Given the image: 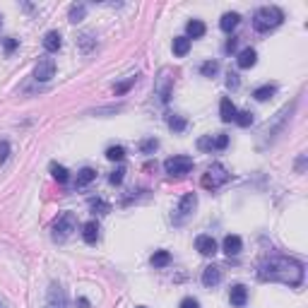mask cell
Listing matches in <instances>:
<instances>
[{"label": "cell", "instance_id": "1", "mask_svg": "<svg viewBox=\"0 0 308 308\" xmlns=\"http://www.w3.org/2000/svg\"><path fill=\"white\" fill-rule=\"evenodd\" d=\"M306 268L287 255H270L258 265V279L260 282H282L287 287H301L303 284Z\"/></svg>", "mask_w": 308, "mask_h": 308}, {"label": "cell", "instance_id": "2", "mask_svg": "<svg viewBox=\"0 0 308 308\" xmlns=\"http://www.w3.org/2000/svg\"><path fill=\"white\" fill-rule=\"evenodd\" d=\"M282 22H284V12L279 10L277 5H262V8H258L255 15H253V29L260 31V34H265V31L279 27Z\"/></svg>", "mask_w": 308, "mask_h": 308}, {"label": "cell", "instance_id": "3", "mask_svg": "<svg viewBox=\"0 0 308 308\" xmlns=\"http://www.w3.org/2000/svg\"><path fill=\"white\" fill-rule=\"evenodd\" d=\"M231 181V173L227 171V166L224 164H212L205 173H202V188L205 190H217V188H222L224 183H229Z\"/></svg>", "mask_w": 308, "mask_h": 308}, {"label": "cell", "instance_id": "4", "mask_svg": "<svg viewBox=\"0 0 308 308\" xmlns=\"http://www.w3.org/2000/svg\"><path fill=\"white\" fill-rule=\"evenodd\" d=\"M171 92H173V68L164 65L154 77V94L159 97L161 104H166L171 99Z\"/></svg>", "mask_w": 308, "mask_h": 308}, {"label": "cell", "instance_id": "5", "mask_svg": "<svg viewBox=\"0 0 308 308\" xmlns=\"http://www.w3.org/2000/svg\"><path fill=\"white\" fill-rule=\"evenodd\" d=\"M75 227H77L75 214H72V212H63V214L53 222V241H56V243H63V241L75 231Z\"/></svg>", "mask_w": 308, "mask_h": 308}, {"label": "cell", "instance_id": "6", "mask_svg": "<svg viewBox=\"0 0 308 308\" xmlns=\"http://www.w3.org/2000/svg\"><path fill=\"white\" fill-rule=\"evenodd\" d=\"M193 169V159L190 157H171L164 161V171L169 173L171 179H183L186 173H190Z\"/></svg>", "mask_w": 308, "mask_h": 308}, {"label": "cell", "instance_id": "7", "mask_svg": "<svg viewBox=\"0 0 308 308\" xmlns=\"http://www.w3.org/2000/svg\"><path fill=\"white\" fill-rule=\"evenodd\" d=\"M229 145V135H224V133H219V135H205V138L198 140V149H202V152H212V149H227Z\"/></svg>", "mask_w": 308, "mask_h": 308}, {"label": "cell", "instance_id": "8", "mask_svg": "<svg viewBox=\"0 0 308 308\" xmlns=\"http://www.w3.org/2000/svg\"><path fill=\"white\" fill-rule=\"evenodd\" d=\"M46 308H68V296L60 284H51L49 289V296H46Z\"/></svg>", "mask_w": 308, "mask_h": 308}, {"label": "cell", "instance_id": "9", "mask_svg": "<svg viewBox=\"0 0 308 308\" xmlns=\"http://www.w3.org/2000/svg\"><path fill=\"white\" fill-rule=\"evenodd\" d=\"M56 75V60L53 58H39L36 68H34V77L39 82H49Z\"/></svg>", "mask_w": 308, "mask_h": 308}, {"label": "cell", "instance_id": "10", "mask_svg": "<svg viewBox=\"0 0 308 308\" xmlns=\"http://www.w3.org/2000/svg\"><path fill=\"white\" fill-rule=\"evenodd\" d=\"M198 207V195L195 193H186L179 202V209H176V214H179V222L181 219H186L188 214H193V209Z\"/></svg>", "mask_w": 308, "mask_h": 308}, {"label": "cell", "instance_id": "11", "mask_svg": "<svg viewBox=\"0 0 308 308\" xmlns=\"http://www.w3.org/2000/svg\"><path fill=\"white\" fill-rule=\"evenodd\" d=\"M195 248H198L200 255H214L217 253V241L207 236V234H202V236L195 239Z\"/></svg>", "mask_w": 308, "mask_h": 308}, {"label": "cell", "instance_id": "12", "mask_svg": "<svg viewBox=\"0 0 308 308\" xmlns=\"http://www.w3.org/2000/svg\"><path fill=\"white\" fill-rule=\"evenodd\" d=\"M229 298H231V306L243 308L246 306V301H248V289L243 287V284H234L231 291H229Z\"/></svg>", "mask_w": 308, "mask_h": 308}, {"label": "cell", "instance_id": "13", "mask_svg": "<svg viewBox=\"0 0 308 308\" xmlns=\"http://www.w3.org/2000/svg\"><path fill=\"white\" fill-rule=\"evenodd\" d=\"M236 113H239V111H236V106L231 104V99H229V97H224V99L219 101V116H222V120H224V123L236 120Z\"/></svg>", "mask_w": 308, "mask_h": 308}, {"label": "cell", "instance_id": "14", "mask_svg": "<svg viewBox=\"0 0 308 308\" xmlns=\"http://www.w3.org/2000/svg\"><path fill=\"white\" fill-rule=\"evenodd\" d=\"M219 282H222V270L217 265H209V268L202 270V284L205 287H217Z\"/></svg>", "mask_w": 308, "mask_h": 308}, {"label": "cell", "instance_id": "15", "mask_svg": "<svg viewBox=\"0 0 308 308\" xmlns=\"http://www.w3.org/2000/svg\"><path fill=\"white\" fill-rule=\"evenodd\" d=\"M236 63H239V68H241V70L253 68V65L258 63V53H255V49H243V51L239 53Z\"/></svg>", "mask_w": 308, "mask_h": 308}, {"label": "cell", "instance_id": "16", "mask_svg": "<svg viewBox=\"0 0 308 308\" xmlns=\"http://www.w3.org/2000/svg\"><path fill=\"white\" fill-rule=\"evenodd\" d=\"M82 239H84V243H97L99 241V224L97 222H87L82 227Z\"/></svg>", "mask_w": 308, "mask_h": 308}, {"label": "cell", "instance_id": "17", "mask_svg": "<svg viewBox=\"0 0 308 308\" xmlns=\"http://www.w3.org/2000/svg\"><path fill=\"white\" fill-rule=\"evenodd\" d=\"M60 46H63V39H60L58 31H46V36H43V49L49 51V53H56Z\"/></svg>", "mask_w": 308, "mask_h": 308}, {"label": "cell", "instance_id": "18", "mask_svg": "<svg viewBox=\"0 0 308 308\" xmlns=\"http://www.w3.org/2000/svg\"><path fill=\"white\" fill-rule=\"evenodd\" d=\"M241 250H243V241H241L239 236H227V239H224V253H227L229 258H231V255H239Z\"/></svg>", "mask_w": 308, "mask_h": 308}, {"label": "cell", "instance_id": "19", "mask_svg": "<svg viewBox=\"0 0 308 308\" xmlns=\"http://www.w3.org/2000/svg\"><path fill=\"white\" fill-rule=\"evenodd\" d=\"M186 31H188V39H202L205 31H207V27L200 20H190L188 24H186Z\"/></svg>", "mask_w": 308, "mask_h": 308}, {"label": "cell", "instance_id": "20", "mask_svg": "<svg viewBox=\"0 0 308 308\" xmlns=\"http://www.w3.org/2000/svg\"><path fill=\"white\" fill-rule=\"evenodd\" d=\"M84 15H87V5H84V3H75V5H70L68 20L72 22V24L82 22V20H84Z\"/></svg>", "mask_w": 308, "mask_h": 308}, {"label": "cell", "instance_id": "21", "mask_svg": "<svg viewBox=\"0 0 308 308\" xmlns=\"http://www.w3.org/2000/svg\"><path fill=\"white\" fill-rule=\"evenodd\" d=\"M239 22H241L239 12H227V15L219 20V27H222L224 31H231V29H236V27H239Z\"/></svg>", "mask_w": 308, "mask_h": 308}, {"label": "cell", "instance_id": "22", "mask_svg": "<svg viewBox=\"0 0 308 308\" xmlns=\"http://www.w3.org/2000/svg\"><path fill=\"white\" fill-rule=\"evenodd\" d=\"M94 179H97V171L90 169V166H84V169L77 171V181H75V183H77L80 188H84V186H90Z\"/></svg>", "mask_w": 308, "mask_h": 308}, {"label": "cell", "instance_id": "23", "mask_svg": "<svg viewBox=\"0 0 308 308\" xmlns=\"http://www.w3.org/2000/svg\"><path fill=\"white\" fill-rule=\"evenodd\" d=\"M275 92H277V84H262V87L253 92V97L258 101H268L270 97H275Z\"/></svg>", "mask_w": 308, "mask_h": 308}, {"label": "cell", "instance_id": "24", "mask_svg": "<svg viewBox=\"0 0 308 308\" xmlns=\"http://www.w3.org/2000/svg\"><path fill=\"white\" fill-rule=\"evenodd\" d=\"M188 51H190V39H188V36H176V39H173V53H176V56L183 58Z\"/></svg>", "mask_w": 308, "mask_h": 308}, {"label": "cell", "instance_id": "25", "mask_svg": "<svg viewBox=\"0 0 308 308\" xmlns=\"http://www.w3.org/2000/svg\"><path fill=\"white\" fill-rule=\"evenodd\" d=\"M51 173H53V179L58 181V183H68L70 181V173H68V169L65 166H60V164H51Z\"/></svg>", "mask_w": 308, "mask_h": 308}, {"label": "cell", "instance_id": "26", "mask_svg": "<svg viewBox=\"0 0 308 308\" xmlns=\"http://www.w3.org/2000/svg\"><path fill=\"white\" fill-rule=\"evenodd\" d=\"M169 262H171L169 250H157V253L152 255V265H154V268H166Z\"/></svg>", "mask_w": 308, "mask_h": 308}, {"label": "cell", "instance_id": "27", "mask_svg": "<svg viewBox=\"0 0 308 308\" xmlns=\"http://www.w3.org/2000/svg\"><path fill=\"white\" fill-rule=\"evenodd\" d=\"M106 159L123 161V159H125V147H120V145H111V147L106 149Z\"/></svg>", "mask_w": 308, "mask_h": 308}, {"label": "cell", "instance_id": "28", "mask_svg": "<svg viewBox=\"0 0 308 308\" xmlns=\"http://www.w3.org/2000/svg\"><path fill=\"white\" fill-rule=\"evenodd\" d=\"M166 123H169V128L173 130V133H183V130H186V118H181L176 113H171Z\"/></svg>", "mask_w": 308, "mask_h": 308}, {"label": "cell", "instance_id": "29", "mask_svg": "<svg viewBox=\"0 0 308 308\" xmlns=\"http://www.w3.org/2000/svg\"><path fill=\"white\" fill-rule=\"evenodd\" d=\"M200 72H202L205 77H214V75L219 72V63H217V60H207V63H202Z\"/></svg>", "mask_w": 308, "mask_h": 308}, {"label": "cell", "instance_id": "30", "mask_svg": "<svg viewBox=\"0 0 308 308\" xmlns=\"http://www.w3.org/2000/svg\"><path fill=\"white\" fill-rule=\"evenodd\" d=\"M157 147H159V140H154V138L140 142V152H142V154H152V152H157Z\"/></svg>", "mask_w": 308, "mask_h": 308}, {"label": "cell", "instance_id": "31", "mask_svg": "<svg viewBox=\"0 0 308 308\" xmlns=\"http://www.w3.org/2000/svg\"><path fill=\"white\" fill-rule=\"evenodd\" d=\"M90 205H92V209H94L97 214H109V212H111V205L106 202V200H99V198H97V200H92Z\"/></svg>", "mask_w": 308, "mask_h": 308}, {"label": "cell", "instance_id": "32", "mask_svg": "<svg viewBox=\"0 0 308 308\" xmlns=\"http://www.w3.org/2000/svg\"><path fill=\"white\" fill-rule=\"evenodd\" d=\"M253 113L250 111H241V113H236V123H239L241 128H248V125H253Z\"/></svg>", "mask_w": 308, "mask_h": 308}, {"label": "cell", "instance_id": "33", "mask_svg": "<svg viewBox=\"0 0 308 308\" xmlns=\"http://www.w3.org/2000/svg\"><path fill=\"white\" fill-rule=\"evenodd\" d=\"M77 43H80L82 53H90L92 46H94V39H92V34H82L80 39H77Z\"/></svg>", "mask_w": 308, "mask_h": 308}, {"label": "cell", "instance_id": "34", "mask_svg": "<svg viewBox=\"0 0 308 308\" xmlns=\"http://www.w3.org/2000/svg\"><path fill=\"white\" fill-rule=\"evenodd\" d=\"M123 179H125V169H123V166H118V169L109 176V183H111V186H120V183H123Z\"/></svg>", "mask_w": 308, "mask_h": 308}, {"label": "cell", "instance_id": "35", "mask_svg": "<svg viewBox=\"0 0 308 308\" xmlns=\"http://www.w3.org/2000/svg\"><path fill=\"white\" fill-rule=\"evenodd\" d=\"M135 80H138V77H130V80H125V82H120V84H116V87H113V92H116V97H120V94H125V92H128L130 87L135 84Z\"/></svg>", "mask_w": 308, "mask_h": 308}, {"label": "cell", "instance_id": "36", "mask_svg": "<svg viewBox=\"0 0 308 308\" xmlns=\"http://www.w3.org/2000/svg\"><path fill=\"white\" fill-rule=\"evenodd\" d=\"M8 157H10V142H0V164H5L8 161Z\"/></svg>", "mask_w": 308, "mask_h": 308}, {"label": "cell", "instance_id": "37", "mask_svg": "<svg viewBox=\"0 0 308 308\" xmlns=\"http://www.w3.org/2000/svg\"><path fill=\"white\" fill-rule=\"evenodd\" d=\"M227 87L229 90H236V87H239V75H236V72H229L227 75Z\"/></svg>", "mask_w": 308, "mask_h": 308}, {"label": "cell", "instance_id": "38", "mask_svg": "<svg viewBox=\"0 0 308 308\" xmlns=\"http://www.w3.org/2000/svg\"><path fill=\"white\" fill-rule=\"evenodd\" d=\"M181 308H200V303H198V298L186 296L183 301H181Z\"/></svg>", "mask_w": 308, "mask_h": 308}, {"label": "cell", "instance_id": "39", "mask_svg": "<svg viewBox=\"0 0 308 308\" xmlns=\"http://www.w3.org/2000/svg\"><path fill=\"white\" fill-rule=\"evenodd\" d=\"M3 43H5V53H12V51L17 49V43H20V41H17V39H12V36H8V39L3 41Z\"/></svg>", "mask_w": 308, "mask_h": 308}, {"label": "cell", "instance_id": "40", "mask_svg": "<svg viewBox=\"0 0 308 308\" xmlns=\"http://www.w3.org/2000/svg\"><path fill=\"white\" fill-rule=\"evenodd\" d=\"M236 46H239V39H229L227 46H224V51H227V53H231V51H236Z\"/></svg>", "mask_w": 308, "mask_h": 308}, {"label": "cell", "instance_id": "41", "mask_svg": "<svg viewBox=\"0 0 308 308\" xmlns=\"http://www.w3.org/2000/svg\"><path fill=\"white\" fill-rule=\"evenodd\" d=\"M303 169H306V154H301L298 161H296V171H298V173H303Z\"/></svg>", "mask_w": 308, "mask_h": 308}, {"label": "cell", "instance_id": "42", "mask_svg": "<svg viewBox=\"0 0 308 308\" xmlns=\"http://www.w3.org/2000/svg\"><path fill=\"white\" fill-rule=\"evenodd\" d=\"M77 306H80V308H92V303H90V298L80 296V298H77Z\"/></svg>", "mask_w": 308, "mask_h": 308}, {"label": "cell", "instance_id": "43", "mask_svg": "<svg viewBox=\"0 0 308 308\" xmlns=\"http://www.w3.org/2000/svg\"><path fill=\"white\" fill-rule=\"evenodd\" d=\"M0 27H3V15H0Z\"/></svg>", "mask_w": 308, "mask_h": 308}, {"label": "cell", "instance_id": "44", "mask_svg": "<svg viewBox=\"0 0 308 308\" xmlns=\"http://www.w3.org/2000/svg\"><path fill=\"white\" fill-rule=\"evenodd\" d=\"M138 308H147V306H138Z\"/></svg>", "mask_w": 308, "mask_h": 308}, {"label": "cell", "instance_id": "45", "mask_svg": "<svg viewBox=\"0 0 308 308\" xmlns=\"http://www.w3.org/2000/svg\"><path fill=\"white\" fill-rule=\"evenodd\" d=\"M0 308H3V306H0Z\"/></svg>", "mask_w": 308, "mask_h": 308}]
</instances>
